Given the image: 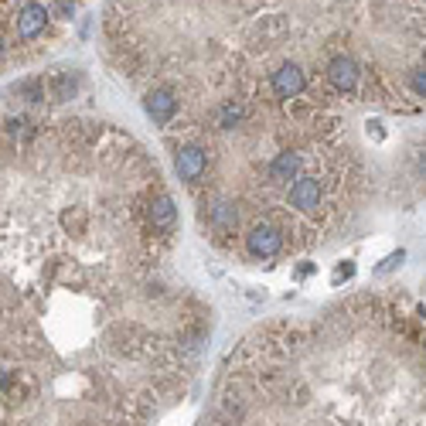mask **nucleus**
I'll list each match as a JSON object with an SVG mask.
<instances>
[{
  "label": "nucleus",
  "instance_id": "f257e3e1",
  "mask_svg": "<svg viewBox=\"0 0 426 426\" xmlns=\"http://www.w3.org/2000/svg\"><path fill=\"white\" fill-rule=\"evenodd\" d=\"M273 14L290 24V59L324 89V72L352 61L382 123L426 113V0H283Z\"/></svg>",
  "mask_w": 426,
  "mask_h": 426
},
{
  "label": "nucleus",
  "instance_id": "f03ea898",
  "mask_svg": "<svg viewBox=\"0 0 426 426\" xmlns=\"http://www.w3.org/2000/svg\"><path fill=\"white\" fill-rule=\"evenodd\" d=\"M198 426H426V409L389 392H331L301 352L263 362L236 348Z\"/></svg>",
  "mask_w": 426,
  "mask_h": 426
},
{
  "label": "nucleus",
  "instance_id": "7ed1b4c3",
  "mask_svg": "<svg viewBox=\"0 0 426 426\" xmlns=\"http://www.w3.org/2000/svg\"><path fill=\"white\" fill-rule=\"evenodd\" d=\"M48 17H52V10L45 7V3H38V0H24L17 10H14V38L17 41H38L45 31H48Z\"/></svg>",
  "mask_w": 426,
  "mask_h": 426
},
{
  "label": "nucleus",
  "instance_id": "20e7f679",
  "mask_svg": "<svg viewBox=\"0 0 426 426\" xmlns=\"http://www.w3.org/2000/svg\"><path fill=\"white\" fill-rule=\"evenodd\" d=\"M3 99L7 103H24V106H41V103H48V79L45 75L17 79L14 85L3 89Z\"/></svg>",
  "mask_w": 426,
  "mask_h": 426
},
{
  "label": "nucleus",
  "instance_id": "39448f33",
  "mask_svg": "<svg viewBox=\"0 0 426 426\" xmlns=\"http://www.w3.org/2000/svg\"><path fill=\"white\" fill-rule=\"evenodd\" d=\"M45 79H48V103H68V99H75V92L82 85V72L79 68H59V72H52Z\"/></svg>",
  "mask_w": 426,
  "mask_h": 426
}]
</instances>
